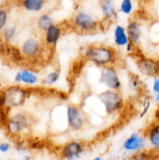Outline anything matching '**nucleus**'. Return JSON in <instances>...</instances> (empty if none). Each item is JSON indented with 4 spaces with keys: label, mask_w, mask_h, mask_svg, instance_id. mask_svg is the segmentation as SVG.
Wrapping results in <instances>:
<instances>
[{
    "label": "nucleus",
    "mask_w": 159,
    "mask_h": 160,
    "mask_svg": "<svg viewBox=\"0 0 159 160\" xmlns=\"http://www.w3.org/2000/svg\"><path fill=\"white\" fill-rule=\"evenodd\" d=\"M113 38L115 45L119 48L126 47L129 43L126 28L121 24H117L114 28Z\"/></svg>",
    "instance_id": "f3484780"
},
{
    "label": "nucleus",
    "mask_w": 159,
    "mask_h": 160,
    "mask_svg": "<svg viewBox=\"0 0 159 160\" xmlns=\"http://www.w3.org/2000/svg\"><path fill=\"white\" fill-rule=\"evenodd\" d=\"M155 158H156V157H155ZM149 160H151V159H149Z\"/></svg>",
    "instance_id": "f704fd0d"
},
{
    "label": "nucleus",
    "mask_w": 159,
    "mask_h": 160,
    "mask_svg": "<svg viewBox=\"0 0 159 160\" xmlns=\"http://www.w3.org/2000/svg\"><path fill=\"white\" fill-rule=\"evenodd\" d=\"M33 124V119L25 112H16L9 115L6 128L8 134L12 137H20L27 133Z\"/></svg>",
    "instance_id": "20e7f679"
},
{
    "label": "nucleus",
    "mask_w": 159,
    "mask_h": 160,
    "mask_svg": "<svg viewBox=\"0 0 159 160\" xmlns=\"http://www.w3.org/2000/svg\"><path fill=\"white\" fill-rule=\"evenodd\" d=\"M143 134L153 150L159 153V123L153 121L150 123L143 131Z\"/></svg>",
    "instance_id": "2eb2a0df"
},
{
    "label": "nucleus",
    "mask_w": 159,
    "mask_h": 160,
    "mask_svg": "<svg viewBox=\"0 0 159 160\" xmlns=\"http://www.w3.org/2000/svg\"><path fill=\"white\" fill-rule=\"evenodd\" d=\"M0 92L4 98L5 108L9 110L23 106L29 96V89L20 84L7 86L2 88Z\"/></svg>",
    "instance_id": "7ed1b4c3"
},
{
    "label": "nucleus",
    "mask_w": 159,
    "mask_h": 160,
    "mask_svg": "<svg viewBox=\"0 0 159 160\" xmlns=\"http://www.w3.org/2000/svg\"><path fill=\"white\" fill-rule=\"evenodd\" d=\"M125 48H126V50L127 52L132 53V52H134V51H135L134 49H135L136 46H134L132 43H130V42H129V43L128 44L126 47H125Z\"/></svg>",
    "instance_id": "c756f323"
},
{
    "label": "nucleus",
    "mask_w": 159,
    "mask_h": 160,
    "mask_svg": "<svg viewBox=\"0 0 159 160\" xmlns=\"http://www.w3.org/2000/svg\"><path fill=\"white\" fill-rule=\"evenodd\" d=\"M151 97V101L159 104V94H154Z\"/></svg>",
    "instance_id": "7c9ffc66"
},
{
    "label": "nucleus",
    "mask_w": 159,
    "mask_h": 160,
    "mask_svg": "<svg viewBox=\"0 0 159 160\" xmlns=\"http://www.w3.org/2000/svg\"><path fill=\"white\" fill-rule=\"evenodd\" d=\"M99 4L104 21L108 23L115 21L118 17V11L115 2L112 0H103L99 2Z\"/></svg>",
    "instance_id": "dca6fc26"
},
{
    "label": "nucleus",
    "mask_w": 159,
    "mask_h": 160,
    "mask_svg": "<svg viewBox=\"0 0 159 160\" xmlns=\"http://www.w3.org/2000/svg\"><path fill=\"white\" fill-rule=\"evenodd\" d=\"M9 21V10L7 8L0 7V32L8 25Z\"/></svg>",
    "instance_id": "b1692460"
},
{
    "label": "nucleus",
    "mask_w": 159,
    "mask_h": 160,
    "mask_svg": "<svg viewBox=\"0 0 159 160\" xmlns=\"http://www.w3.org/2000/svg\"><path fill=\"white\" fill-rule=\"evenodd\" d=\"M45 0H23L19 2L20 6L24 10L31 12H37L41 11L45 6Z\"/></svg>",
    "instance_id": "a211bd4d"
},
{
    "label": "nucleus",
    "mask_w": 159,
    "mask_h": 160,
    "mask_svg": "<svg viewBox=\"0 0 159 160\" xmlns=\"http://www.w3.org/2000/svg\"><path fill=\"white\" fill-rule=\"evenodd\" d=\"M45 45L43 41L35 36L25 39L20 46V52L23 58L30 60H35L42 54Z\"/></svg>",
    "instance_id": "423d86ee"
},
{
    "label": "nucleus",
    "mask_w": 159,
    "mask_h": 160,
    "mask_svg": "<svg viewBox=\"0 0 159 160\" xmlns=\"http://www.w3.org/2000/svg\"><path fill=\"white\" fill-rule=\"evenodd\" d=\"M0 108H5L4 98H3V95L1 92H0Z\"/></svg>",
    "instance_id": "2f4dec72"
},
{
    "label": "nucleus",
    "mask_w": 159,
    "mask_h": 160,
    "mask_svg": "<svg viewBox=\"0 0 159 160\" xmlns=\"http://www.w3.org/2000/svg\"><path fill=\"white\" fill-rule=\"evenodd\" d=\"M152 91L154 94H159V78H154L152 84Z\"/></svg>",
    "instance_id": "a878e982"
},
{
    "label": "nucleus",
    "mask_w": 159,
    "mask_h": 160,
    "mask_svg": "<svg viewBox=\"0 0 159 160\" xmlns=\"http://www.w3.org/2000/svg\"><path fill=\"white\" fill-rule=\"evenodd\" d=\"M85 151L84 142L77 140H72L66 142L61 147L59 156L64 160H76Z\"/></svg>",
    "instance_id": "9d476101"
},
{
    "label": "nucleus",
    "mask_w": 159,
    "mask_h": 160,
    "mask_svg": "<svg viewBox=\"0 0 159 160\" xmlns=\"http://www.w3.org/2000/svg\"><path fill=\"white\" fill-rule=\"evenodd\" d=\"M59 78H60L59 70H53L45 75L41 82L45 86H52L58 82Z\"/></svg>",
    "instance_id": "412c9836"
},
{
    "label": "nucleus",
    "mask_w": 159,
    "mask_h": 160,
    "mask_svg": "<svg viewBox=\"0 0 159 160\" xmlns=\"http://www.w3.org/2000/svg\"><path fill=\"white\" fill-rule=\"evenodd\" d=\"M17 84H23L26 86H34L38 84L39 77L37 73L30 69H23L17 72L14 76Z\"/></svg>",
    "instance_id": "ddd939ff"
},
{
    "label": "nucleus",
    "mask_w": 159,
    "mask_h": 160,
    "mask_svg": "<svg viewBox=\"0 0 159 160\" xmlns=\"http://www.w3.org/2000/svg\"><path fill=\"white\" fill-rule=\"evenodd\" d=\"M17 28L14 25L8 24L2 31L0 32V38L6 43H10L17 38Z\"/></svg>",
    "instance_id": "aec40b11"
},
{
    "label": "nucleus",
    "mask_w": 159,
    "mask_h": 160,
    "mask_svg": "<svg viewBox=\"0 0 159 160\" xmlns=\"http://www.w3.org/2000/svg\"><path fill=\"white\" fill-rule=\"evenodd\" d=\"M98 98L107 115H114L121 112L125 106L124 98L120 92L106 89L98 93Z\"/></svg>",
    "instance_id": "39448f33"
},
{
    "label": "nucleus",
    "mask_w": 159,
    "mask_h": 160,
    "mask_svg": "<svg viewBox=\"0 0 159 160\" xmlns=\"http://www.w3.org/2000/svg\"><path fill=\"white\" fill-rule=\"evenodd\" d=\"M31 158L29 155L27 154H23V156H22V160H31Z\"/></svg>",
    "instance_id": "473e14b6"
},
{
    "label": "nucleus",
    "mask_w": 159,
    "mask_h": 160,
    "mask_svg": "<svg viewBox=\"0 0 159 160\" xmlns=\"http://www.w3.org/2000/svg\"><path fill=\"white\" fill-rule=\"evenodd\" d=\"M68 128L74 132L81 131L85 126L86 119L80 108L76 105H69L65 111Z\"/></svg>",
    "instance_id": "1a4fd4ad"
},
{
    "label": "nucleus",
    "mask_w": 159,
    "mask_h": 160,
    "mask_svg": "<svg viewBox=\"0 0 159 160\" xmlns=\"http://www.w3.org/2000/svg\"><path fill=\"white\" fill-rule=\"evenodd\" d=\"M10 145L7 142H2L0 143V152L6 153L10 150Z\"/></svg>",
    "instance_id": "bb28decb"
},
{
    "label": "nucleus",
    "mask_w": 159,
    "mask_h": 160,
    "mask_svg": "<svg viewBox=\"0 0 159 160\" xmlns=\"http://www.w3.org/2000/svg\"><path fill=\"white\" fill-rule=\"evenodd\" d=\"M92 160H103V159L101 157V156H96V157L94 158V159H92Z\"/></svg>",
    "instance_id": "72a5a7b5"
},
{
    "label": "nucleus",
    "mask_w": 159,
    "mask_h": 160,
    "mask_svg": "<svg viewBox=\"0 0 159 160\" xmlns=\"http://www.w3.org/2000/svg\"><path fill=\"white\" fill-rule=\"evenodd\" d=\"M158 154V152L155 151H143L139 152L134 153L133 155L131 157L130 160H149L153 159V158H155L157 156H155L156 155Z\"/></svg>",
    "instance_id": "4be33fe9"
},
{
    "label": "nucleus",
    "mask_w": 159,
    "mask_h": 160,
    "mask_svg": "<svg viewBox=\"0 0 159 160\" xmlns=\"http://www.w3.org/2000/svg\"><path fill=\"white\" fill-rule=\"evenodd\" d=\"M147 138L144 134L139 132H134L131 134L123 144V147L125 151L129 152L137 153L143 151L147 146Z\"/></svg>",
    "instance_id": "9b49d317"
},
{
    "label": "nucleus",
    "mask_w": 159,
    "mask_h": 160,
    "mask_svg": "<svg viewBox=\"0 0 159 160\" xmlns=\"http://www.w3.org/2000/svg\"><path fill=\"white\" fill-rule=\"evenodd\" d=\"M63 27L59 23L51 25L44 32L43 43L47 48H54L63 34Z\"/></svg>",
    "instance_id": "f8f14e48"
},
{
    "label": "nucleus",
    "mask_w": 159,
    "mask_h": 160,
    "mask_svg": "<svg viewBox=\"0 0 159 160\" xmlns=\"http://www.w3.org/2000/svg\"><path fill=\"white\" fill-rule=\"evenodd\" d=\"M131 85H132V88H134L135 90H138L140 88V81H139L137 77H132V79H131Z\"/></svg>",
    "instance_id": "cd10ccee"
},
{
    "label": "nucleus",
    "mask_w": 159,
    "mask_h": 160,
    "mask_svg": "<svg viewBox=\"0 0 159 160\" xmlns=\"http://www.w3.org/2000/svg\"><path fill=\"white\" fill-rule=\"evenodd\" d=\"M137 67L140 73L150 78H159V59L149 57L143 54L137 56Z\"/></svg>",
    "instance_id": "0eeeda50"
},
{
    "label": "nucleus",
    "mask_w": 159,
    "mask_h": 160,
    "mask_svg": "<svg viewBox=\"0 0 159 160\" xmlns=\"http://www.w3.org/2000/svg\"><path fill=\"white\" fill-rule=\"evenodd\" d=\"M82 57L87 62L98 67L115 66L117 61L116 50L109 45L90 44L82 50Z\"/></svg>",
    "instance_id": "f257e3e1"
},
{
    "label": "nucleus",
    "mask_w": 159,
    "mask_h": 160,
    "mask_svg": "<svg viewBox=\"0 0 159 160\" xmlns=\"http://www.w3.org/2000/svg\"><path fill=\"white\" fill-rule=\"evenodd\" d=\"M151 97L149 95H146V96L143 97V101H142L141 104V110H140V114H139V117L142 118V117H145L147 115V113L149 111L150 108H151Z\"/></svg>",
    "instance_id": "393cba45"
},
{
    "label": "nucleus",
    "mask_w": 159,
    "mask_h": 160,
    "mask_svg": "<svg viewBox=\"0 0 159 160\" xmlns=\"http://www.w3.org/2000/svg\"><path fill=\"white\" fill-rule=\"evenodd\" d=\"M71 26L80 34H90L101 30V22L90 12L80 10L71 19Z\"/></svg>",
    "instance_id": "f03ea898"
},
{
    "label": "nucleus",
    "mask_w": 159,
    "mask_h": 160,
    "mask_svg": "<svg viewBox=\"0 0 159 160\" xmlns=\"http://www.w3.org/2000/svg\"><path fill=\"white\" fill-rule=\"evenodd\" d=\"M55 23L54 19L49 13H42L37 17L36 25L38 31L44 33L48 28Z\"/></svg>",
    "instance_id": "6ab92c4d"
},
{
    "label": "nucleus",
    "mask_w": 159,
    "mask_h": 160,
    "mask_svg": "<svg viewBox=\"0 0 159 160\" xmlns=\"http://www.w3.org/2000/svg\"><path fill=\"white\" fill-rule=\"evenodd\" d=\"M99 81L108 90L120 92L122 88V81L115 66L103 67L100 73Z\"/></svg>",
    "instance_id": "6e6552de"
},
{
    "label": "nucleus",
    "mask_w": 159,
    "mask_h": 160,
    "mask_svg": "<svg viewBox=\"0 0 159 160\" xmlns=\"http://www.w3.org/2000/svg\"><path fill=\"white\" fill-rule=\"evenodd\" d=\"M154 122H156V123H159V104L157 105V108H156L155 111H154Z\"/></svg>",
    "instance_id": "c85d7f7f"
},
{
    "label": "nucleus",
    "mask_w": 159,
    "mask_h": 160,
    "mask_svg": "<svg viewBox=\"0 0 159 160\" xmlns=\"http://www.w3.org/2000/svg\"><path fill=\"white\" fill-rule=\"evenodd\" d=\"M119 11L124 15H130L134 9V4L131 0H123L119 3Z\"/></svg>",
    "instance_id": "5701e85b"
},
{
    "label": "nucleus",
    "mask_w": 159,
    "mask_h": 160,
    "mask_svg": "<svg viewBox=\"0 0 159 160\" xmlns=\"http://www.w3.org/2000/svg\"><path fill=\"white\" fill-rule=\"evenodd\" d=\"M129 41L134 46H137L140 42L142 37V28L140 22L136 19L129 20L126 28Z\"/></svg>",
    "instance_id": "4468645a"
}]
</instances>
